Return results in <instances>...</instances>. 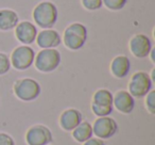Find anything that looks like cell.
Returning a JSON list of instances; mask_svg holds the SVG:
<instances>
[{
    "mask_svg": "<svg viewBox=\"0 0 155 145\" xmlns=\"http://www.w3.org/2000/svg\"><path fill=\"white\" fill-rule=\"evenodd\" d=\"M58 8L53 2L41 1L33 10V19L35 24L43 29H51L58 20Z\"/></svg>",
    "mask_w": 155,
    "mask_h": 145,
    "instance_id": "1",
    "label": "cell"
},
{
    "mask_svg": "<svg viewBox=\"0 0 155 145\" xmlns=\"http://www.w3.org/2000/svg\"><path fill=\"white\" fill-rule=\"evenodd\" d=\"M87 28L81 22L70 24L64 31L63 43L68 49L79 50L87 41Z\"/></svg>",
    "mask_w": 155,
    "mask_h": 145,
    "instance_id": "2",
    "label": "cell"
},
{
    "mask_svg": "<svg viewBox=\"0 0 155 145\" xmlns=\"http://www.w3.org/2000/svg\"><path fill=\"white\" fill-rule=\"evenodd\" d=\"M13 92L18 99L22 102H33L41 95V85L35 79L21 78L15 81Z\"/></svg>",
    "mask_w": 155,
    "mask_h": 145,
    "instance_id": "3",
    "label": "cell"
},
{
    "mask_svg": "<svg viewBox=\"0 0 155 145\" xmlns=\"http://www.w3.org/2000/svg\"><path fill=\"white\" fill-rule=\"evenodd\" d=\"M62 57L58 50L55 48L41 49L35 56L34 64L35 67L41 73H51L55 71L61 64Z\"/></svg>",
    "mask_w": 155,
    "mask_h": 145,
    "instance_id": "4",
    "label": "cell"
},
{
    "mask_svg": "<svg viewBox=\"0 0 155 145\" xmlns=\"http://www.w3.org/2000/svg\"><path fill=\"white\" fill-rule=\"evenodd\" d=\"M153 81L150 78V75L146 71H137L132 75L129 82V93L133 97L142 98L151 91Z\"/></svg>",
    "mask_w": 155,
    "mask_h": 145,
    "instance_id": "5",
    "label": "cell"
},
{
    "mask_svg": "<svg viewBox=\"0 0 155 145\" xmlns=\"http://www.w3.org/2000/svg\"><path fill=\"white\" fill-rule=\"evenodd\" d=\"M35 51L29 45L16 47L11 54V65L17 71H26L34 63Z\"/></svg>",
    "mask_w": 155,
    "mask_h": 145,
    "instance_id": "6",
    "label": "cell"
},
{
    "mask_svg": "<svg viewBox=\"0 0 155 145\" xmlns=\"http://www.w3.org/2000/svg\"><path fill=\"white\" fill-rule=\"evenodd\" d=\"M53 141L52 132L45 125H33L26 132V142L28 145H48Z\"/></svg>",
    "mask_w": 155,
    "mask_h": 145,
    "instance_id": "7",
    "label": "cell"
},
{
    "mask_svg": "<svg viewBox=\"0 0 155 145\" xmlns=\"http://www.w3.org/2000/svg\"><path fill=\"white\" fill-rule=\"evenodd\" d=\"M91 126L96 138H99L101 140L110 139L118 131V124L113 117L110 116L98 117Z\"/></svg>",
    "mask_w": 155,
    "mask_h": 145,
    "instance_id": "8",
    "label": "cell"
},
{
    "mask_svg": "<svg viewBox=\"0 0 155 145\" xmlns=\"http://www.w3.org/2000/svg\"><path fill=\"white\" fill-rule=\"evenodd\" d=\"M129 47L132 54L135 58L144 59L150 54L152 50V42L146 34H135L130 40Z\"/></svg>",
    "mask_w": 155,
    "mask_h": 145,
    "instance_id": "9",
    "label": "cell"
},
{
    "mask_svg": "<svg viewBox=\"0 0 155 145\" xmlns=\"http://www.w3.org/2000/svg\"><path fill=\"white\" fill-rule=\"evenodd\" d=\"M37 28L31 22H20L15 27V36L24 45H30L34 43L37 36Z\"/></svg>",
    "mask_w": 155,
    "mask_h": 145,
    "instance_id": "10",
    "label": "cell"
},
{
    "mask_svg": "<svg viewBox=\"0 0 155 145\" xmlns=\"http://www.w3.org/2000/svg\"><path fill=\"white\" fill-rule=\"evenodd\" d=\"M113 107L123 114H130L134 110L135 100L127 91L121 90L113 95Z\"/></svg>",
    "mask_w": 155,
    "mask_h": 145,
    "instance_id": "11",
    "label": "cell"
},
{
    "mask_svg": "<svg viewBox=\"0 0 155 145\" xmlns=\"http://www.w3.org/2000/svg\"><path fill=\"white\" fill-rule=\"evenodd\" d=\"M37 46L41 49H48V48H55L62 43V37L60 33L53 29H44L36 36Z\"/></svg>",
    "mask_w": 155,
    "mask_h": 145,
    "instance_id": "12",
    "label": "cell"
},
{
    "mask_svg": "<svg viewBox=\"0 0 155 145\" xmlns=\"http://www.w3.org/2000/svg\"><path fill=\"white\" fill-rule=\"evenodd\" d=\"M82 121L83 115L78 109H66L60 116V126L65 131H72Z\"/></svg>",
    "mask_w": 155,
    "mask_h": 145,
    "instance_id": "13",
    "label": "cell"
},
{
    "mask_svg": "<svg viewBox=\"0 0 155 145\" xmlns=\"http://www.w3.org/2000/svg\"><path fill=\"white\" fill-rule=\"evenodd\" d=\"M131 69V61L127 56H117L110 63V73L118 79L124 78Z\"/></svg>",
    "mask_w": 155,
    "mask_h": 145,
    "instance_id": "14",
    "label": "cell"
},
{
    "mask_svg": "<svg viewBox=\"0 0 155 145\" xmlns=\"http://www.w3.org/2000/svg\"><path fill=\"white\" fill-rule=\"evenodd\" d=\"M19 22L18 14L14 10H0V31H10L14 29Z\"/></svg>",
    "mask_w": 155,
    "mask_h": 145,
    "instance_id": "15",
    "label": "cell"
},
{
    "mask_svg": "<svg viewBox=\"0 0 155 145\" xmlns=\"http://www.w3.org/2000/svg\"><path fill=\"white\" fill-rule=\"evenodd\" d=\"M93 136V126L88 122L82 121L72 130V138L79 143H84L85 141L91 139Z\"/></svg>",
    "mask_w": 155,
    "mask_h": 145,
    "instance_id": "16",
    "label": "cell"
},
{
    "mask_svg": "<svg viewBox=\"0 0 155 145\" xmlns=\"http://www.w3.org/2000/svg\"><path fill=\"white\" fill-rule=\"evenodd\" d=\"M93 105L102 107H113V94L106 89H100L94 94Z\"/></svg>",
    "mask_w": 155,
    "mask_h": 145,
    "instance_id": "17",
    "label": "cell"
},
{
    "mask_svg": "<svg viewBox=\"0 0 155 145\" xmlns=\"http://www.w3.org/2000/svg\"><path fill=\"white\" fill-rule=\"evenodd\" d=\"M127 0H102V5L110 11H120L127 5Z\"/></svg>",
    "mask_w": 155,
    "mask_h": 145,
    "instance_id": "18",
    "label": "cell"
},
{
    "mask_svg": "<svg viewBox=\"0 0 155 145\" xmlns=\"http://www.w3.org/2000/svg\"><path fill=\"white\" fill-rule=\"evenodd\" d=\"M113 110H114V107H102V106H96V105L91 104V111L98 117L110 116L112 114Z\"/></svg>",
    "mask_w": 155,
    "mask_h": 145,
    "instance_id": "19",
    "label": "cell"
},
{
    "mask_svg": "<svg viewBox=\"0 0 155 145\" xmlns=\"http://www.w3.org/2000/svg\"><path fill=\"white\" fill-rule=\"evenodd\" d=\"M11 69V61L8 54L0 52V76L5 75Z\"/></svg>",
    "mask_w": 155,
    "mask_h": 145,
    "instance_id": "20",
    "label": "cell"
},
{
    "mask_svg": "<svg viewBox=\"0 0 155 145\" xmlns=\"http://www.w3.org/2000/svg\"><path fill=\"white\" fill-rule=\"evenodd\" d=\"M84 9L88 11H96L102 8V0H81Z\"/></svg>",
    "mask_w": 155,
    "mask_h": 145,
    "instance_id": "21",
    "label": "cell"
},
{
    "mask_svg": "<svg viewBox=\"0 0 155 145\" xmlns=\"http://www.w3.org/2000/svg\"><path fill=\"white\" fill-rule=\"evenodd\" d=\"M146 108L151 114H155V91L151 90L146 95Z\"/></svg>",
    "mask_w": 155,
    "mask_h": 145,
    "instance_id": "22",
    "label": "cell"
},
{
    "mask_svg": "<svg viewBox=\"0 0 155 145\" xmlns=\"http://www.w3.org/2000/svg\"><path fill=\"white\" fill-rule=\"evenodd\" d=\"M0 145H15V141L10 134L0 132Z\"/></svg>",
    "mask_w": 155,
    "mask_h": 145,
    "instance_id": "23",
    "label": "cell"
},
{
    "mask_svg": "<svg viewBox=\"0 0 155 145\" xmlns=\"http://www.w3.org/2000/svg\"><path fill=\"white\" fill-rule=\"evenodd\" d=\"M83 145H104V142H103V140H101V139L93 138V136H91V139L85 141V142L83 143Z\"/></svg>",
    "mask_w": 155,
    "mask_h": 145,
    "instance_id": "24",
    "label": "cell"
},
{
    "mask_svg": "<svg viewBox=\"0 0 155 145\" xmlns=\"http://www.w3.org/2000/svg\"><path fill=\"white\" fill-rule=\"evenodd\" d=\"M48 145H49V144H48Z\"/></svg>",
    "mask_w": 155,
    "mask_h": 145,
    "instance_id": "25",
    "label": "cell"
}]
</instances>
